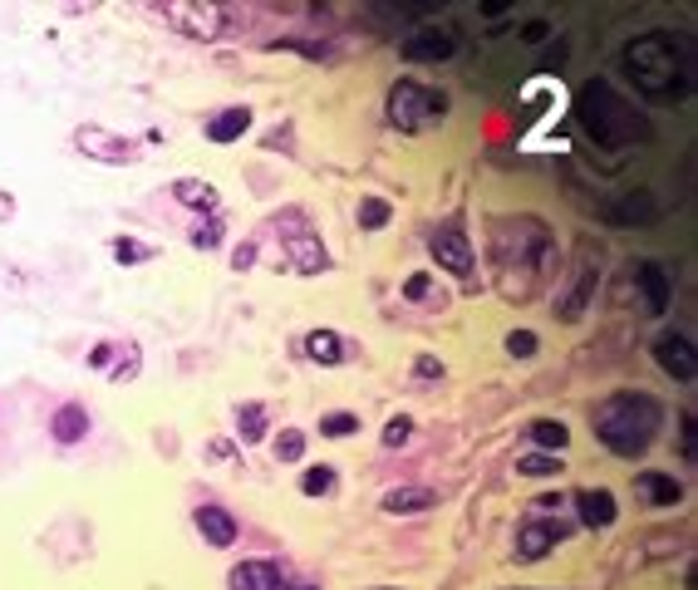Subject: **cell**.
<instances>
[{
    "instance_id": "6da1fadb",
    "label": "cell",
    "mask_w": 698,
    "mask_h": 590,
    "mask_svg": "<svg viewBox=\"0 0 698 590\" xmlns=\"http://www.w3.org/2000/svg\"><path fill=\"white\" fill-rule=\"evenodd\" d=\"M576 113H580V129L590 133V143L606 148V153H620V148L654 139V123L610 79H590L576 99Z\"/></svg>"
},
{
    "instance_id": "7a4b0ae2",
    "label": "cell",
    "mask_w": 698,
    "mask_h": 590,
    "mask_svg": "<svg viewBox=\"0 0 698 590\" xmlns=\"http://www.w3.org/2000/svg\"><path fill=\"white\" fill-rule=\"evenodd\" d=\"M590 424H596V438L606 442L610 452H620V458H640V452L654 442V434H659L664 408L654 404L650 394H610L606 404L590 414Z\"/></svg>"
},
{
    "instance_id": "3957f363",
    "label": "cell",
    "mask_w": 698,
    "mask_h": 590,
    "mask_svg": "<svg viewBox=\"0 0 698 590\" xmlns=\"http://www.w3.org/2000/svg\"><path fill=\"white\" fill-rule=\"evenodd\" d=\"M620 69L630 74V84L644 94V99H659V103H669V99H679L684 89H689V79H684V59H679V50H674V40L669 35H640V40H630L625 45V55H620Z\"/></svg>"
},
{
    "instance_id": "277c9868",
    "label": "cell",
    "mask_w": 698,
    "mask_h": 590,
    "mask_svg": "<svg viewBox=\"0 0 698 590\" xmlns=\"http://www.w3.org/2000/svg\"><path fill=\"white\" fill-rule=\"evenodd\" d=\"M443 113H448V99L423 89L414 79H399L394 89H389V123H394V129L418 133V129H428L433 119H443Z\"/></svg>"
},
{
    "instance_id": "5b68a950",
    "label": "cell",
    "mask_w": 698,
    "mask_h": 590,
    "mask_svg": "<svg viewBox=\"0 0 698 590\" xmlns=\"http://www.w3.org/2000/svg\"><path fill=\"white\" fill-rule=\"evenodd\" d=\"M163 25L183 30L187 40H221L227 30V10L221 6H207V0H183V6H157L153 10Z\"/></svg>"
},
{
    "instance_id": "8992f818",
    "label": "cell",
    "mask_w": 698,
    "mask_h": 590,
    "mask_svg": "<svg viewBox=\"0 0 698 590\" xmlns=\"http://www.w3.org/2000/svg\"><path fill=\"white\" fill-rule=\"evenodd\" d=\"M74 148H79L84 157H94V163H109V167L139 163V143L119 139V133L99 129V123H84V129H74Z\"/></svg>"
},
{
    "instance_id": "52a82bcc",
    "label": "cell",
    "mask_w": 698,
    "mask_h": 590,
    "mask_svg": "<svg viewBox=\"0 0 698 590\" xmlns=\"http://www.w3.org/2000/svg\"><path fill=\"white\" fill-rule=\"evenodd\" d=\"M654 360H659V369L669 379H679V384H689V379L698 374V360H694V340L679 330H664L659 340H654Z\"/></svg>"
},
{
    "instance_id": "ba28073f",
    "label": "cell",
    "mask_w": 698,
    "mask_h": 590,
    "mask_svg": "<svg viewBox=\"0 0 698 590\" xmlns=\"http://www.w3.org/2000/svg\"><path fill=\"white\" fill-rule=\"evenodd\" d=\"M452 55H458V35H452V30L423 25L404 40V59H414V65H443V59H452Z\"/></svg>"
},
{
    "instance_id": "9c48e42d",
    "label": "cell",
    "mask_w": 698,
    "mask_h": 590,
    "mask_svg": "<svg viewBox=\"0 0 698 590\" xmlns=\"http://www.w3.org/2000/svg\"><path fill=\"white\" fill-rule=\"evenodd\" d=\"M428 251H433V261H438L443 271H452V276H472V241L462 237L458 227H438V231H433Z\"/></svg>"
},
{
    "instance_id": "30bf717a",
    "label": "cell",
    "mask_w": 698,
    "mask_h": 590,
    "mask_svg": "<svg viewBox=\"0 0 698 590\" xmlns=\"http://www.w3.org/2000/svg\"><path fill=\"white\" fill-rule=\"evenodd\" d=\"M634 286L644 291V310H650V315H664V310H669V301H674V276L659 266V261H640V266H634Z\"/></svg>"
},
{
    "instance_id": "8fae6325",
    "label": "cell",
    "mask_w": 698,
    "mask_h": 590,
    "mask_svg": "<svg viewBox=\"0 0 698 590\" xmlns=\"http://www.w3.org/2000/svg\"><path fill=\"white\" fill-rule=\"evenodd\" d=\"M596 286H600V271L596 266H580L576 276H570V286L556 295V315H560V320H580V315L590 310V301H596Z\"/></svg>"
},
{
    "instance_id": "7c38bea8",
    "label": "cell",
    "mask_w": 698,
    "mask_h": 590,
    "mask_svg": "<svg viewBox=\"0 0 698 590\" xmlns=\"http://www.w3.org/2000/svg\"><path fill=\"white\" fill-rule=\"evenodd\" d=\"M560 536H566V526H560V522L532 516V522H522V532H516V556H522V561H542Z\"/></svg>"
},
{
    "instance_id": "4fadbf2b",
    "label": "cell",
    "mask_w": 698,
    "mask_h": 590,
    "mask_svg": "<svg viewBox=\"0 0 698 590\" xmlns=\"http://www.w3.org/2000/svg\"><path fill=\"white\" fill-rule=\"evenodd\" d=\"M193 522H197V532H203V542H211L217 551L237 546V536H241L237 516H231L227 507H197V512H193Z\"/></svg>"
},
{
    "instance_id": "5bb4252c",
    "label": "cell",
    "mask_w": 698,
    "mask_h": 590,
    "mask_svg": "<svg viewBox=\"0 0 698 590\" xmlns=\"http://www.w3.org/2000/svg\"><path fill=\"white\" fill-rule=\"evenodd\" d=\"M576 512H580V522L596 526V532H606V526L620 516L615 498H610L606 488H580V492H576Z\"/></svg>"
},
{
    "instance_id": "9a60e30c",
    "label": "cell",
    "mask_w": 698,
    "mask_h": 590,
    "mask_svg": "<svg viewBox=\"0 0 698 590\" xmlns=\"http://www.w3.org/2000/svg\"><path fill=\"white\" fill-rule=\"evenodd\" d=\"M231 590H281V566L276 561H241L227 576Z\"/></svg>"
},
{
    "instance_id": "2e32d148",
    "label": "cell",
    "mask_w": 698,
    "mask_h": 590,
    "mask_svg": "<svg viewBox=\"0 0 698 590\" xmlns=\"http://www.w3.org/2000/svg\"><path fill=\"white\" fill-rule=\"evenodd\" d=\"M610 221H620V227H650V221H659V203L650 193H625L610 207Z\"/></svg>"
},
{
    "instance_id": "e0dca14e",
    "label": "cell",
    "mask_w": 698,
    "mask_h": 590,
    "mask_svg": "<svg viewBox=\"0 0 698 590\" xmlns=\"http://www.w3.org/2000/svg\"><path fill=\"white\" fill-rule=\"evenodd\" d=\"M379 507H384L389 516H414V512L438 507V492H433V488H394V492H384Z\"/></svg>"
},
{
    "instance_id": "ac0fdd59",
    "label": "cell",
    "mask_w": 698,
    "mask_h": 590,
    "mask_svg": "<svg viewBox=\"0 0 698 590\" xmlns=\"http://www.w3.org/2000/svg\"><path fill=\"white\" fill-rule=\"evenodd\" d=\"M50 434H55V442H65V448L84 442V434H89V414H84V404H59L55 418H50Z\"/></svg>"
},
{
    "instance_id": "d6986e66",
    "label": "cell",
    "mask_w": 698,
    "mask_h": 590,
    "mask_svg": "<svg viewBox=\"0 0 698 590\" xmlns=\"http://www.w3.org/2000/svg\"><path fill=\"white\" fill-rule=\"evenodd\" d=\"M247 129H251V109L241 103V109H221L217 119L207 123V139H211V143H237Z\"/></svg>"
},
{
    "instance_id": "ffe728a7",
    "label": "cell",
    "mask_w": 698,
    "mask_h": 590,
    "mask_svg": "<svg viewBox=\"0 0 698 590\" xmlns=\"http://www.w3.org/2000/svg\"><path fill=\"white\" fill-rule=\"evenodd\" d=\"M167 193H173L183 207H197V212H211V207H217V187L203 183V177H177Z\"/></svg>"
},
{
    "instance_id": "44dd1931",
    "label": "cell",
    "mask_w": 698,
    "mask_h": 590,
    "mask_svg": "<svg viewBox=\"0 0 698 590\" xmlns=\"http://www.w3.org/2000/svg\"><path fill=\"white\" fill-rule=\"evenodd\" d=\"M285 247H291V261H295V271H305V276L325 266V247H320V237H310V231H301V237H291V241H285Z\"/></svg>"
},
{
    "instance_id": "7402d4cb",
    "label": "cell",
    "mask_w": 698,
    "mask_h": 590,
    "mask_svg": "<svg viewBox=\"0 0 698 590\" xmlns=\"http://www.w3.org/2000/svg\"><path fill=\"white\" fill-rule=\"evenodd\" d=\"M305 354H310L315 364H340L345 360V340L335 330H310V335H305Z\"/></svg>"
},
{
    "instance_id": "603a6c76",
    "label": "cell",
    "mask_w": 698,
    "mask_h": 590,
    "mask_svg": "<svg viewBox=\"0 0 698 590\" xmlns=\"http://www.w3.org/2000/svg\"><path fill=\"white\" fill-rule=\"evenodd\" d=\"M640 488L650 492V502H654V507H674V502L684 498V488L669 478V472H640Z\"/></svg>"
},
{
    "instance_id": "cb8c5ba5",
    "label": "cell",
    "mask_w": 698,
    "mask_h": 590,
    "mask_svg": "<svg viewBox=\"0 0 698 590\" xmlns=\"http://www.w3.org/2000/svg\"><path fill=\"white\" fill-rule=\"evenodd\" d=\"M532 442H536V452H560L570 442V428L560 424V418H536V424H532Z\"/></svg>"
},
{
    "instance_id": "d4e9b609",
    "label": "cell",
    "mask_w": 698,
    "mask_h": 590,
    "mask_svg": "<svg viewBox=\"0 0 698 590\" xmlns=\"http://www.w3.org/2000/svg\"><path fill=\"white\" fill-rule=\"evenodd\" d=\"M237 428H241V442H261L266 438V408L261 404H237Z\"/></svg>"
},
{
    "instance_id": "484cf974",
    "label": "cell",
    "mask_w": 698,
    "mask_h": 590,
    "mask_svg": "<svg viewBox=\"0 0 698 590\" xmlns=\"http://www.w3.org/2000/svg\"><path fill=\"white\" fill-rule=\"evenodd\" d=\"M516 472H522V478H556L560 452H522V458H516Z\"/></svg>"
},
{
    "instance_id": "4316f807",
    "label": "cell",
    "mask_w": 698,
    "mask_h": 590,
    "mask_svg": "<svg viewBox=\"0 0 698 590\" xmlns=\"http://www.w3.org/2000/svg\"><path fill=\"white\" fill-rule=\"evenodd\" d=\"M301 492H305V498H330V492H335V468H330V462L301 472Z\"/></svg>"
},
{
    "instance_id": "83f0119b",
    "label": "cell",
    "mask_w": 698,
    "mask_h": 590,
    "mask_svg": "<svg viewBox=\"0 0 698 590\" xmlns=\"http://www.w3.org/2000/svg\"><path fill=\"white\" fill-rule=\"evenodd\" d=\"M389 217H394V207H389L384 197H359V227L364 231H379Z\"/></svg>"
},
{
    "instance_id": "f1b7e54d",
    "label": "cell",
    "mask_w": 698,
    "mask_h": 590,
    "mask_svg": "<svg viewBox=\"0 0 698 590\" xmlns=\"http://www.w3.org/2000/svg\"><path fill=\"white\" fill-rule=\"evenodd\" d=\"M109 251H113V261H123V266L153 261V247H143V241H133V237H113V241H109Z\"/></svg>"
},
{
    "instance_id": "f546056e",
    "label": "cell",
    "mask_w": 698,
    "mask_h": 590,
    "mask_svg": "<svg viewBox=\"0 0 698 590\" xmlns=\"http://www.w3.org/2000/svg\"><path fill=\"white\" fill-rule=\"evenodd\" d=\"M276 458L281 462H301L305 458V434H301V428H285V434L276 438Z\"/></svg>"
},
{
    "instance_id": "4dcf8cb0",
    "label": "cell",
    "mask_w": 698,
    "mask_h": 590,
    "mask_svg": "<svg viewBox=\"0 0 698 590\" xmlns=\"http://www.w3.org/2000/svg\"><path fill=\"white\" fill-rule=\"evenodd\" d=\"M320 434L325 438H349V434H359V418L355 414H325L320 418Z\"/></svg>"
},
{
    "instance_id": "1f68e13d",
    "label": "cell",
    "mask_w": 698,
    "mask_h": 590,
    "mask_svg": "<svg viewBox=\"0 0 698 590\" xmlns=\"http://www.w3.org/2000/svg\"><path fill=\"white\" fill-rule=\"evenodd\" d=\"M408 438H414V418H408V414H399V418H389V424H384V448H404Z\"/></svg>"
},
{
    "instance_id": "d6a6232c",
    "label": "cell",
    "mask_w": 698,
    "mask_h": 590,
    "mask_svg": "<svg viewBox=\"0 0 698 590\" xmlns=\"http://www.w3.org/2000/svg\"><path fill=\"white\" fill-rule=\"evenodd\" d=\"M506 350H512L516 360H532V354L542 350V340H536L532 330H512V335H506Z\"/></svg>"
},
{
    "instance_id": "836d02e7",
    "label": "cell",
    "mask_w": 698,
    "mask_h": 590,
    "mask_svg": "<svg viewBox=\"0 0 698 590\" xmlns=\"http://www.w3.org/2000/svg\"><path fill=\"white\" fill-rule=\"evenodd\" d=\"M217 241H221V221H207V227L193 231V247H203V251H211Z\"/></svg>"
},
{
    "instance_id": "e575fe53",
    "label": "cell",
    "mask_w": 698,
    "mask_h": 590,
    "mask_svg": "<svg viewBox=\"0 0 698 590\" xmlns=\"http://www.w3.org/2000/svg\"><path fill=\"white\" fill-rule=\"evenodd\" d=\"M546 35H552V25H546V20H532V25L522 30V40H526V45H542Z\"/></svg>"
},
{
    "instance_id": "d590c367",
    "label": "cell",
    "mask_w": 698,
    "mask_h": 590,
    "mask_svg": "<svg viewBox=\"0 0 698 590\" xmlns=\"http://www.w3.org/2000/svg\"><path fill=\"white\" fill-rule=\"evenodd\" d=\"M679 428H684V434H679L684 458H694V414H684V418H679Z\"/></svg>"
},
{
    "instance_id": "8d00e7d4",
    "label": "cell",
    "mask_w": 698,
    "mask_h": 590,
    "mask_svg": "<svg viewBox=\"0 0 698 590\" xmlns=\"http://www.w3.org/2000/svg\"><path fill=\"white\" fill-rule=\"evenodd\" d=\"M404 295H408V301H423V295H428V276H408L404 281Z\"/></svg>"
},
{
    "instance_id": "74e56055",
    "label": "cell",
    "mask_w": 698,
    "mask_h": 590,
    "mask_svg": "<svg viewBox=\"0 0 698 590\" xmlns=\"http://www.w3.org/2000/svg\"><path fill=\"white\" fill-rule=\"evenodd\" d=\"M207 452H211V458H217V462H231V458H237V448H231L227 438H217V442H211Z\"/></svg>"
},
{
    "instance_id": "f35d334b",
    "label": "cell",
    "mask_w": 698,
    "mask_h": 590,
    "mask_svg": "<svg viewBox=\"0 0 698 590\" xmlns=\"http://www.w3.org/2000/svg\"><path fill=\"white\" fill-rule=\"evenodd\" d=\"M251 261H257V247H237V251H231V266H251Z\"/></svg>"
},
{
    "instance_id": "ab89813d",
    "label": "cell",
    "mask_w": 698,
    "mask_h": 590,
    "mask_svg": "<svg viewBox=\"0 0 698 590\" xmlns=\"http://www.w3.org/2000/svg\"><path fill=\"white\" fill-rule=\"evenodd\" d=\"M414 369H418V374H423V379H433V374H443V364H438V360H433V354H423V360H418Z\"/></svg>"
},
{
    "instance_id": "60d3db41",
    "label": "cell",
    "mask_w": 698,
    "mask_h": 590,
    "mask_svg": "<svg viewBox=\"0 0 698 590\" xmlns=\"http://www.w3.org/2000/svg\"><path fill=\"white\" fill-rule=\"evenodd\" d=\"M109 354H113V345H94L89 364H94V369H103V364H109Z\"/></svg>"
},
{
    "instance_id": "b9f144b4",
    "label": "cell",
    "mask_w": 698,
    "mask_h": 590,
    "mask_svg": "<svg viewBox=\"0 0 698 590\" xmlns=\"http://www.w3.org/2000/svg\"><path fill=\"white\" fill-rule=\"evenodd\" d=\"M0 221H15V197L0 193Z\"/></svg>"
},
{
    "instance_id": "7bdbcfd3",
    "label": "cell",
    "mask_w": 698,
    "mask_h": 590,
    "mask_svg": "<svg viewBox=\"0 0 698 590\" xmlns=\"http://www.w3.org/2000/svg\"><path fill=\"white\" fill-rule=\"evenodd\" d=\"M281 590H320V586H281Z\"/></svg>"
},
{
    "instance_id": "ee69618b",
    "label": "cell",
    "mask_w": 698,
    "mask_h": 590,
    "mask_svg": "<svg viewBox=\"0 0 698 590\" xmlns=\"http://www.w3.org/2000/svg\"><path fill=\"white\" fill-rule=\"evenodd\" d=\"M516 590H536V586H516Z\"/></svg>"
},
{
    "instance_id": "f6af8a7d",
    "label": "cell",
    "mask_w": 698,
    "mask_h": 590,
    "mask_svg": "<svg viewBox=\"0 0 698 590\" xmlns=\"http://www.w3.org/2000/svg\"><path fill=\"white\" fill-rule=\"evenodd\" d=\"M379 590H394V586H379Z\"/></svg>"
}]
</instances>
